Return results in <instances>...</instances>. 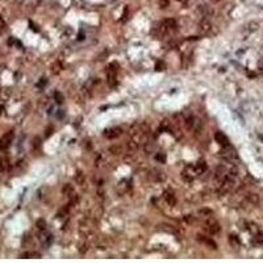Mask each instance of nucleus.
<instances>
[{
    "label": "nucleus",
    "instance_id": "nucleus-6",
    "mask_svg": "<svg viewBox=\"0 0 263 263\" xmlns=\"http://www.w3.org/2000/svg\"><path fill=\"white\" fill-rule=\"evenodd\" d=\"M195 171L197 172V174H203V172L207 171V163L204 162V161H199V162L196 163V166H195Z\"/></svg>",
    "mask_w": 263,
    "mask_h": 263
},
{
    "label": "nucleus",
    "instance_id": "nucleus-16",
    "mask_svg": "<svg viewBox=\"0 0 263 263\" xmlns=\"http://www.w3.org/2000/svg\"><path fill=\"white\" fill-rule=\"evenodd\" d=\"M182 176L184 180H187V182H192V179H193V176H192V174H188L187 171L182 172Z\"/></svg>",
    "mask_w": 263,
    "mask_h": 263
},
{
    "label": "nucleus",
    "instance_id": "nucleus-8",
    "mask_svg": "<svg viewBox=\"0 0 263 263\" xmlns=\"http://www.w3.org/2000/svg\"><path fill=\"white\" fill-rule=\"evenodd\" d=\"M200 30H201L203 33H208V32H211V28H212V25H211V22L208 21V20H203L201 22H200Z\"/></svg>",
    "mask_w": 263,
    "mask_h": 263
},
{
    "label": "nucleus",
    "instance_id": "nucleus-3",
    "mask_svg": "<svg viewBox=\"0 0 263 263\" xmlns=\"http://www.w3.org/2000/svg\"><path fill=\"white\" fill-rule=\"evenodd\" d=\"M214 140H216V142H219L221 146H224V148H228L229 146V140L224 133L217 132L216 134H214Z\"/></svg>",
    "mask_w": 263,
    "mask_h": 263
},
{
    "label": "nucleus",
    "instance_id": "nucleus-7",
    "mask_svg": "<svg viewBox=\"0 0 263 263\" xmlns=\"http://www.w3.org/2000/svg\"><path fill=\"white\" fill-rule=\"evenodd\" d=\"M165 199H166V201H167L170 205H175V204H176V199H175V195H174V192H172V191L166 192V193H165Z\"/></svg>",
    "mask_w": 263,
    "mask_h": 263
},
{
    "label": "nucleus",
    "instance_id": "nucleus-11",
    "mask_svg": "<svg viewBox=\"0 0 263 263\" xmlns=\"http://www.w3.org/2000/svg\"><path fill=\"white\" fill-rule=\"evenodd\" d=\"M197 237H199V241H201V242H204V244L209 245L212 249H216V244H214L213 241H211V239H208V238H201V236H197Z\"/></svg>",
    "mask_w": 263,
    "mask_h": 263
},
{
    "label": "nucleus",
    "instance_id": "nucleus-21",
    "mask_svg": "<svg viewBox=\"0 0 263 263\" xmlns=\"http://www.w3.org/2000/svg\"><path fill=\"white\" fill-rule=\"evenodd\" d=\"M247 199L250 200L251 203H254V204H255V203H258V196H257V195H254V193H250V195H249Z\"/></svg>",
    "mask_w": 263,
    "mask_h": 263
},
{
    "label": "nucleus",
    "instance_id": "nucleus-19",
    "mask_svg": "<svg viewBox=\"0 0 263 263\" xmlns=\"http://www.w3.org/2000/svg\"><path fill=\"white\" fill-rule=\"evenodd\" d=\"M165 67H166L165 62H157V64H155V70H157V71H161V70H165Z\"/></svg>",
    "mask_w": 263,
    "mask_h": 263
},
{
    "label": "nucleus",
    "instance_id": "nucleus-15",
    "mask_svg": "<svg viewBox=\"0 0 263 263\" xmlns=\"http://www.w3.org/2000/svg\"><path fill=\"white\" fill-rule=\"evenodd\" d=\"M186 125H187V128H188V129H192V128H193V125H195V120H193V117H188L187 120H186Z\"/></svg>",
    "mask_w": 263,
    "mask_h": 263
},
{
    "label": "nucleus",
    "instance_id": "nucleus-12",
    "mask_svg": "<svg viewBox=\"0 0 263 263\" xmlns=\"http://www.w3.org/2000/svg\"><path fill=\"white\" fill-rule=\"evenodd\" d=\"M54 99H55V101H57L58 104H62V103H63V95H62L59 91H55V92H54Z\"/></svg>",
    "mask_w": 263,
    "mask_h": 263
},
{
    "label": "nucleus",
    "instance_id": "nucleus-18",
    "mask_svg": "<svg viewBox=\"0 0 263 263\" xmlns=\"http://www.w3.org/2000/svg\"><path fill=\"white\" fill-rule=\"evenodd\" d=\"M157 161L158 162H162V163H165L166 162V155L163 154V153H159V154H157Z\"/></svg>",
    "mask_w": 263,
    "mask_h": 263
},
{
    "label": "nucleus",
    "instance_id": "nucleus-17",
    "mask_svg": "<svg viewBox=\"0 0 263 263\" xmlns=\"http://www.w3.org/2000/svg\"><path fill=\"white\" fill-rule=\"evenodd\" d=\"M5 29H7V24H5L4 19H3L1 16H0V33H3Z\"/></svg>",
    "mask_w": 263,
    "mask_h": 263
},
{
    "label": "nucleus",
    "instance_id": "nucleus-5",
    "mask_svg": "<svg viewBox=\"0 0 263 263\" xmlns=\"http://www.w3.org/2000/svg\"><path fill=\"white\" fill-rule=\"evenodd\" d=\"M162 25L165 27L166 32H167V30H174L175 28H176V21H175L174 19H166L162 21Z\"/></svg>",
    "mask_w": 263,
    "mask_h": 263
},
{
    "label": "nucleus",
    "instance_id": "nucleus-25",
    "mask_svg": "<svg viewBox=\"0 0 263 263\" xmlns=\"http://www.w3.org/2000/svg\"><path fill=\"white\" fill-rule=\"evenodd\" d=\"M179 3H183V5L184 7H187V4H188V0H178Z\"/></svg>",
    "mask_w": 263,
    "mask_h": 263
},
{
    "label": "nucleus",
    "instance_id": "nucleus-9",
    "mask_svg": "<svg viewBox=\"0 0 263 263\" xmlns=\"http://www.w3.org/2000/svg\"><path fill=\"white\" fill-rule=\"evenodd\" d=\"M75 180H76V183H78L79 186H83L84 182H86V176H84V174L82 171H78V172H76V175H75Z\"/></svg>",
    "mask_w": 263,
    "mask_h": 263
},
{
    "label": "nucleus",
    "instance_id": "nucleus-23",
    "mask_svg": "<svg viewBox=\"0 0 263 263\" xmlns=\"http://www.w3.org/2000/svg\"><path fill=\"white\" fill-rule=\"evenodd\" d=\"M7 166H8V159H7V158H4V159H1V168L5 170V168H7Z\"/></svg>",
    "mask_w": 263,
    "mask_h": 263
},
{
    "label": "nucleus",
    "instance_id": "nucleus-2",
    "mask_svg": "<svg viewBox=\"0 0 263 263\" xmlns=\"http://www.w3.org/2000/svg\"><path fill=\"white\" fill-rule=\"evenodd\" d=\"M220 225L217 221H214V220H209V221L205 222V230L208 231V233L211 234H217L220 231Z\"/></svg>",
    "mask_w": 263,
    "mask_h": 263
},
{
    "label": "nucleus",
    "instance_id": "nucleus-20",
    "mask_svg": "<svg viewBox=\"0 0 263 263\" xmlns=\"http://www.w3.org/2000/svg\"><path fill=\"white\" fill-rule=\"evenodd\" d=\"M168 5H170V0H159V7L161 8L165 9V8H167Z\"/></svg>",
    "mask_w": 263,
    "mask_h": 263
},
{
    "label": "nucleus",
    "instance_id": "nucleus-14",
    "mask_svg": "<svg viewBox=\"0 0 263 263\" xmlns=\"http://www.w3.org/2000/svg\"><path fill=\"white\" fill-rule=\"evenodd\" d=\"M137 148H138V145H137V142H135V141H129V142H128V149L130 151L137 150Z\"/></svg>",
    "mask_w": 263,
    "mask_h": 263
},
{
    "label": "nucleus",
    "instance_id": "nucleus-1",
    "mask_svg": "<svg viewBox=\"0 0 263 263\" xmlns=\"http://www.w3.org/2000/svg\"><path fill=\"white\" fill-rule=\"evenodd\" d=\"M12 141H13V130H9L0 138V149L1 150H7L11 146Z\"/></svg>",
    "mask_w": 263,
    "mask_h": 263
},
{
    "label": "nucleus",
    "instance_id": "nucleus-10",
    "mask_svg": "<svg viewBox=\"0 0 263 263\" xmlns=\"http://www.w3.org/2000/svg\"><path fill=\"white\" fill-rule=\"evenodd\" d=\"M63 193H64V195H67L69 197H71L72 195H74V188H72L70 184H66V186L63 187Z\"/></svg>",
    "mask_w": 263,
    "mask_h": 263
},
{
    "label": "nucleus",
    "instance_id": "nucleus-4",
    "mask_svg": "<svg viewBox=\"0 0 263 263\" xmlns=\"http://www.w3.org/2000/svg\"><path fill=\"white\" fill-rule=\"evenodd\" d=\"M121 134V128H111L108 130L104 132V135L109 140H113V138H117L118 135Z\"/></svg>",
    "mask_w": 263,
    "mask_h": 263
},
{
    "label": "nucleus",
    "instance_id": "nucleus-13",
    "mask_svg": "<svg viewBox=\"0 0 263 263\" xmlns=\"http://www.w3.org/2000/svg\"><path fill=\"white\" fill-rule=\"evenodd\" d=\"M36 225H37V228L39 229V230H45V229H46V222H45V220H42V219L37 220Z\"/></svg>",
    "mask_w": 263,
    "mask_h": 263
},
{
    "label": "nucleus",
    "instance_id": "nucleus-24",
    "mask_svg": "<svg viewBox=\"0 0 263 263\" xmlns=\"http://www.w3.org/2000/svg\"><path fill=\"white\" fill-rule=\"evenodd\" d=\"M199 213L204 214V213H208V214H212V211H209V209H200Z\"/></svg>",
    "mask_w": 263,
    "mask_h": 263
},
{
    "label": "nucleus",
    "instance_id": "nucleus-22",
    "mask_svg": "<svg viewBox=\"0 0 263 263\" xmlns=\"http://www.w3.org/2000/svg\"><path fill=\"white\" fill-rule=\"evenodd\" d=\"M109 151L113 153V154H120V153H121V148H117V146H113V148L109 149Z\"/></svg>",
    "mask_w": 263,
    "mask_h": 263
}]
</instances>
